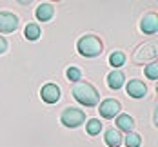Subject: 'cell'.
<instances>
[{"mask_svg": "<svg viewBox=\"0 0 158 147\" xmlns=\"http://www.w3.org/2000/svg\"><path fill=\"white\" fill-rule=\"evenodd\" d=\"M124 82H126V76H124V73L122 71H111L109 75H107V85H109L111 89H120L122 85H124Z\"/></svg>", "mask_w": 158, "mask_h": 147, "instance_id": "obj_11", "label": "cell"}, {"mask_svg": "<svg viewBox=\"0 0 158 147\" xmlns=\"http://www.w3.org/2000/svg\"><path fill=\"white\" fill-rule=\"evenodd\" d=\"M6 49H7V42H6V38H4V36H0V55H2Z\"/></svg>", "mask_w": 158, "mask_h": 147, "instance_id": "obj_20", "label": "cell"}, {"mask_svg": "<svg viewBox=\"0 0 158 147\" xmlns=\"http://www.w3.org/2000/svg\"><path fill=\"white\" fill-rule=\"evenodd\" d=\"M40 35H42V33H40L38 24H27L26 29H24V36H26L27 40H38Z\"/></svg>", "mask_w": 158, "mask_h": 147, "instance_id": "obj_14", "label": "cell"}, {"mask_svg": "<svg viewBox=\"0 0 158 147\" xmlns=\"http://www.w3.org/2000/svg\"><path fill=\"white\" fill-rule=\"evenodd\" d=\"M65 76H67L69 82H78L80 78H82V73H80L78 67H69V69L65 71Z\"/></svg>", "mask_w": 158, "mask_h": 147, "instance_id": "obj_18", "label": "cell"}, {"mask_svg": "<svg viewBox=\"0 0 158 147\" xmlns=\"http://www.w3.org/2000/svg\"><path fill=\"white\" fill-rule=\"evenodd\" d=\"M126 89H127V95L133 98H143L145 93H147V87H145V84L142 80H129Z\"/></svg>", "mask_w": 158, "mask_h": 147, "instance_id": "obj_8", "label": "cell"}, {"mask_svg": "<svg viewBox=\"0 0 158 147\" xmlns=\"http://www.w3.org/2000/svg\"><path fill=\"white\" fill-rule=\"evenodd\" d=\"M55 15V7H53V4H40L38 7H36V18L40 20V22H48L51 20Z\"/></svg>", "mask_w": 158, "mask_h": 147, "instance_id": "obj_10", "label": "cell"}, {"mask_svg": "<svg viewBox=\"0 0 158 147\" xmlns=\"http://www.w3.org/2000/svg\"><path fill=\"white\" fill-rule=\"evenodd\" d=\"M18 16L9 11H0V33H13L18 27Z\"/></svg>", "mask_w": 158, "mask_h": 147, "instance_id": "obj_5", "label": "cell"}, {"mask_svg": "<svg viewBox=\"0 0 158 147\" xmlns=\"http://www.w3.org/2000/svg\"><path fill=\"white\" fill-rule=\"evenodd\" d=\"M60 122H62L65 127H78L85 122V114L82 109H77V107H67L64 109L62 116H60Z\"/></svg>", "mask_w": 158, "mask_h": 147, "instance_id": "obj_3", "label": "cell"}, {"mask_svg": "<svg viewBox=\"0 0 158 147\" xmlns=\"http://www.w3.org/2000/svg\"><path fill=\"white\" fill-rule=\"evenodd\" d=\"M85 131H87L91 136L98 134V133L102 131V122H100V120H96V118L89 120V122H87V125H85Z\"/></svg>", "mask_w": 158, "mask_h": 147, "instance_id": "obj_16", "label": "cell"}, {"mask_svg": "<svg viewBox=\"0 0 158 147\" xmlns=\"http://www.w3.org/2000/svg\"><path fill=\"white\" fill-rule=\"evenodd\" d=\"M145 75H147V78L149 80H156L158 78V64H147V67H145Z\"/></svg>", "mask_w": 158, "mask_h": 147, "instance_id": "obj_19", "label": "cell"}, {"mask_svg": "<svg viewBox=\"0 0 158 147\" xmlns=\"http://www.w3.org/2000/svg\"><path fill=\"white\" fill-rule=\"evenodd\" d=\"M122 142H124V138H122V133L118 129H107L106 131V144L109 147H118Z\"/></svg>", "mask_w": 158, "mask_h": 147, "instance_id": "obj_12", "label": "cell"}, {"mask_svg": "<svg viewBox=\"0 0 158 147\" xmlns=\"http://www.w3.org/2000/svg\"><path fill=\"white\" fill-rule=\"evenodd\" d=\"M156 55H158V44L156 42H149V44L142 46L140 49H136L133 60H135L136 64H142V62H145V60H155Z\"/></svg>", "mask_w": 158, "mask_h": 147, "instance_id": "obj_4", "label": "cell"}, {"mask_svg": "<svg viewBox=\"0 0 158 147\" xmlns=\"http://www.w3.org/2000/svg\"><path fill=\"white\" fill-rule=\"evenodd\" d=\"M120 109H122V105H120V102L114 100V98L104 100V102L100 104V107H98V111H100V114H102L104 118H114L116 114L120 113Z\"/></svg>", "mask_w": 158, "mask_h": 147, "instance_id": "obj_6", "label": "cell"}, {"mask_svg": "<svg viewBox=\"0 0 158 147\" xmlns=\"http://www.w3.org/2000/svg\"><path fill=\"white\" fill-rule=\"evenodd\" d=\"M77 47H78V53L82 56H87V58H93V56H98L102 51H104V46H102V40L95 36V35H85V36H82L78 40V44H77Z\"/></svg>", "mask_w": 158, "mask_h": 147, "instance_id": "obj_2", "label": "cell"}, {"mask_svg": "<svg viewBox=\"0 0 158 147\" xmlns=\"http://www.w3.org/2000/svg\"><path fill=\"white\" fill-rule=\"evenodd\" d=\"M116 125H118V131H127V133H131V129L135 127V120L129 116V114H120L118 118H116Z\"/></svg>", "mask_w": 158, "mask_h": 147, "instance_id": "obj_13", "label": "cell"}, {"mask_svg": "<svg viewBox=\"0 0 158 147\" xmlns=\"http://www.w3.org/2000/svg\"><path fill=\"white\" fill-rule=\"evenodd\" d=\"M40 96L46 104H55V102L60 100V87L55 85V84H46L40 89Z\"/></svg>", "mask_w": 158, "mask_h": 147, "instance_id": "obj_7", "label": "cell"}, {"mask_svg": "<svg viewBox=\"0 0 158 147\" xmlns=\"http://www.w3.org/2000/svg\"><path fill=\"white\" fill-rule=\"evenodd\" d=\"M140 27H142L143 33H147V35H153V33L158 31V16L155 13H149V15H145L142 18V24H140Z\"/></svg>", "mask_w": 158, "mask_h": 147, "instance_id": "obj_9", "label": "cell"}, {"mask_svg": "<svg viewBox=\"0 0 158 147\" xmlns=\"http://www.w3.org/2000/svg\"><path fill=\"white\" fill-rule=\"evenodd\" d=\"M71 93H73V96H75V100H77L78 104L87 105V107L96 105V104H98V100H100L98 91H96L91 84H87V82L77 84V85L73 87V91H71Z\"/></svg>", "mask_w": 158, "mask_h": 147, "instance_id": "obj_1", "label": "cell"}, {"mask_svg": "<svg viewBox=\"0 0 158 147\" xmlns=\"http://www.w3.org/2000/svg\"><path fill=\"white\" fill-rule=\"evenodd\" d=\"M126 140V145L127 147H140L142 144V138H140V134H136V133H127V136L124 138Z\"/></svg>", "mask_w": 158, "mask_h": 147, "instance_id": "obj_17", "label": "cell"}, {"mask_svg": "<svg viewBox=\"0 0 158 147\" xmlns=\"http://www.w3.org/2000/svg\"><path fill=\"white\" fill-rule=\"evenodd\" d=\"M109 64L113 65V67H120V65H124L126 64V55H124L122 51H114V53H111Z\"/></svg>", "mask_w": 158, "mask_h": 147, "instance_id": "obj_15", "label": "cell"}]
</instances>
